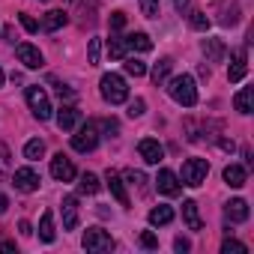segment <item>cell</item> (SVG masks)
<instances>
[{"instance_id":"obj_1","label":"cell","mask_w":254,"mask_h":254,"mask_svg":"<svg viewBox=\"0 0 254 254\" xmlns=\"http://www.w3.org/2000/svg\"><path fill=\"white\" fill-rule=\"evenodd\" d=\"M168 93L177 105L183 108H194L197 105V87H194V78L191 75H177L168 81Z\"/></svg>"},{"instance_id":"obj_2","label":"cell","mask_w":254,"mask_h":254,"mask_svg":"<svg viewBox=\"0 0 254 254\" xmlns=\"http://www.w3.org/2000/svg\"><path fill=\"white\" fill-rule=\"evenodd\" d=\"M99 90H102V99H105L108 105H123L126 99H129V87H126V78H123V75H117V72L102 75Z\"/></svg>"},{"instance_id":"obj_3","label":"cell","mask_w":254,"mask_h":254,"mask_svg":"<svg viewBox=\"0 0 254 254\" xmlns=\"http://www.w3.org/2000/svg\"><path fill=\"white\" fill-rule=\"evenodd\" d=\"M206 174H209V162L206 159H186L183 162V171H180V183L197 189V186H203Z\"/></svg>"},{"instance_id":"obj_4","label":"cell","mask_w":254,"mask_h":254,"mask_svg":"<svg viewBox=\"0 0 254 254\" xmlns=\"http://www.w3.org/2000/svg\"><path fill=\"white\" fill-rule=\"evenodd\" d=\"M24 99H27V105H30L36 120H51V99H48V93L42 87H27Z\"/></svg>"},{"instance_id":"obj_5","label":"cell","mask_w":254,"mask_h":254,"mask_svg":"<svg viewBox=\"0 0 254 254\" xmlns=\"http://www.w3.org/2000/svg\"><path fill=\"white\" fill-rule=\"evenodd\" d=\"M96 144H99V129H96V123H84L81 129L72 135V147H75L78 153H93Z\"/></svg>"},{"instance_id":"obj_6","label":"cell","mask_w":254,"mask_h":254,"mask_svg":"<svg viewBox=\"0 0 254 254\" xmlns=\"http://www.w3.org/2000/svg\"><path fill=\"white\" fill-rule=\"evenodd\" d=\"M84 248L93 251V254H105V251L114 248V239H111V233H105L102 227H90V230L84 233Z\"/></svg>"},{"instance_id":"obj_7","label":"cell","mask_w":254,"mask_h":254,"mask_svg":"<svg viewBox=\"0 0 254 254\" xmlns=\"http://www.w3.org/2000/svg\"><path fill=\"white\" fill-rule=\"evenodd\" d=\"M51 177H54L57 183H72V180L78 177V171H75V165H72L69 156L57 153V156L51 159Z\"/></svg>"},{"instance_id":"obj_8","label":"cell","mask_w":254,"mask_h":254,"mask_svg":"<svg viewBox=\"0 0 254 254\" xmlns=\"http://www.w3.org/2000/svg\"><path fill=\"white\" fill-rule=\"evenodd\" d=\"M12 186H15L18 191L30 194V191L39 189V174H36L33 168H18V171H12Z\"/></svg>"},{"instance_id":"obj_9","label":"cell","mask_w":254,"mask_h":254,"mask_svg":"<svg viewBox=\"0 0 254 254\" xmlns=\"http://www.w3.org/2000/svg\"><path fill=\"white\" fill-rule=\"evenodd\" d=\"M156 189H159L162 194H168V197H177V194H180V189H183V183H180V177H177L174 171L162 168V171H159V177H156Z\"/></svg>"},{"instance_id":"obj_10","label":"cell","mask_w":254,"mask_h":254,"mask_svg":"<svg viewBox=\"0 0 254 254\" xmlns=\"http://www.w3.org/2000/svg\"><path fill=\"white\" fill-rule=\"evenodd\" d=\"M15 54H18V60L27 66V69H42V51L36 48V45H30V42H21L18 48H15Z\"/></svg>"},{"instance_id":"obj_11","label":"cell","mask_w":254,"mask_h":254,"mask_svg":"<svg viewBox=\"0 0 254 254\" xmlns=\"http://www.w3.org/2000/svg\"><path fill=\"white\" fill-rule=\"evenodd\" d=\"M245 72H248V54H245V48H236V51L230 54L227 78H230V81H242V78H245Z\"/></svg>"},{"instance_id":"obj_12","label":"cell","mask_w":254,"mask_h":254,"mask_svg":"<svg viewBox=\"0 0 254 254\" xmlns=\"http://www.w3.org/2000/svg\"><path fill=\"white\" fill-rule=\"evenodd\" d=\"M138 153H141V159H144L147 165H159V162L165 159L162 144H159V141H153V138H144V141L138 144Z\"/></svg>"},{"instance_id":"obj_13","label":"cell","mask_w":254,"mask_h":254,"mask_svg":"<svg viewBox=\"0 0 254 254\" xmlns=\"http://www.w3.org/2000/svg\"><path fill=\"white\" fill-rule=\"evenodd\" d=\"M78 123H81V111H78L75 105H63V108L57 111V126H60L63 132H72Z\"/></svg>"},{"instance_id":"obj_14","label":"cell","mask_w":254,"mask_h":254,"mask_svg":"<svg viewBox=\"0 0 254 254\" xmlns=\"http://www.w3.org/2000/svg\"><path fill=\"white\" fill-rule=\"evenodd\" d=\"M224 215H227V221H248V200H242V197H233L227 206H224Z\"/></svg>"},{"instance_id":"obj_15","label":"cell","mask_w":254,"mask_h":254,"mask_svg":"<svg viewBox=\"0 0 254 254\" xmlns=\"http://www.w3.org/2000/svg\"><path fill=\"white\" fill-rule=\"evenodd\" d=\"M63 227L66 230H75L78 227V197L75 194L63 197Z\"/></svg>"},{"instance_id":"obj_16","label":"cell","mask_w":254,"mask_h":254,"mask_svg":"<svg viewBox=\"0 0 254 254\" xmlns=\"http://www.w3.org/2000/svg\"><path fill=\"white\" fill-rule=\"evenodd\" d=\"M224 183H227L230 189H242V186L248 183V171H245L242 165H227V168H224Z\"/></svg>"},{"instance_id":"obj_17","label":"cell","mask_w":254,"mask_h":254,"mask_svg":"<svg viewBox=\"0 0 254 254\" xmlns=\"http://www.w3.org/2000/svg\"><path fill=\"white\" fill-rule=\"evenodd\" d=\"M105 183H108V189H111V194L117 197V203H120V206H129V194H126V186H123V180H120L114 171H108Z\"/></svg>"},{"instance_id":"obj_18","label":"cell","mask_w":254,"mask_h":254,"mask_svg":"<svg viewBox=\"0 0 254 254\" xmlns=\"http://www.w3.org/2000/svg\"><path fill=\"white\" fill-rule=\"evenodd\" d=\"M66 21H69V15H66L63 9H51V12H45V18H42V27H45L48 33H54V30H60Z\"/></svg>"},{"instance_id":"obj_19","label":"cell","mask_w":254,"mask_h":254,"mask_svg":"<svg viewBox=\"0 0 254 254\" xmlns=\"http://www.w3.org/2000/svg\"><path fill=\"white\" fill-rule=\"evenodd\" d=\"M183 218H186L189 230H200V227H203V221H200V212H197V203H194V200H186V203H183Z\"/></svg>"},{"instance_id":"obj_20","label":"cell","mask_w":254,"mask_h":254,"mask_svg":"<svg viewBox=\"0 0 254 254\" xmlns=\"http://www.w3.org/2000/svg\"><path fill=\"white\" fill-rule=\"evenodd\" d=\"M54 236H57V230H54V212L48 209V212H42V218H39V239H42V242H54Z\"/></svg>"},{"instance_id":"obj_21","label":"cell","mask_w":254,"mask_h":254,"mask_svg":"<svg viewBox=\"0 0 254 254\" xmlns=\"http://www.w3.org/2000/svg\"><path fill=\"white\" fill-rule=\"evenodd\" d=\"M203 54H206L209 63H221V60H224V45H221V39H203Z\"/></svg>"},{"instance_id":"obj_22","label":"cell","mask_w":254,"mask_h":254,"mask_svg":"<svg viewBox=\"0 0 254 254\" xmlns=\"http://www.w3.org/2000/svg\"><path fill=\"white\" fill-rule=\"evenodd\" d=\"M171 69H174V60H171V57H162V60L153 66V84H156V87H162V84L168 81Z\"/></svg>"},{"instance_id":"obj_23","label":"cell","mask_w":254,"mask_h":254,"mask_svg":"<svg viewBox=\"0 0 254 254\" xmlns=\"http://www.w3.org/2000/svg\"><path fill=\"white\" fill-rule=\"evenodd\" d=\"M251 99H254V87H242V90L236 93V99H233L236 111H239V114H251Z\"/></svg>"},{"instance_id":"obj_24","label":"cell","mask_w":254,"mask_h":254,"mask_svg":"<svg viewBox=\"0 0 254 254\" xmlns=\"http://www.w3.org/2000/svg\"><path fill=\"white\" fill-rule=\"evenodd\" d=\"M174 221V209L171 206H153L150 209V224L162 227V224H171Z\"/></svg>"},{"instance_id":"obj_25","label":"cell","mask_w":254,"mask_h":254,"mask_svg":"<svg viewBox=\"0 0 254 254\" xmlns=\"http://www.w3.org/2000/svg\"><path fill=\"white\" fill-rule=\"evenodd\" d=\"M42 156H45V141L33 138V141H27V144H24V159H30V162H39Z\"/></svg>"},{"instance_id":"obj_26","label":"cell","mask_w":254,"mask_h":254,"mask_svg":"<svg viewBox=\"0 0 254 254\" xmlns=\"http://www.w3.org/2000/svg\"><path fill=\"white\" fill-rule=\"evenodd\" d=\"M126 45L135 48V51H150L153 48V39L147 33H132V36H126Z\"/></svg>"},{"instance_id":"obj_27","label":"cell","mask_w":254,"mask_h":254,"mask_svg":"<svg viewBox=\"0 0 254 254\" xmlns=\"http://www.w3.org/2000/svg\"><path fill=\"white\" fill-rule=\"evenodd\" d=\"M99 60H102V39H90V45H87V63L90 66H99Z\"/></svg>"},{"instance_id":"obj_28","label":"cell","mask_w":254,"mask_h":254,"mask_svg":"<svg viewBox=\"0 0 254 254\" xmlns=\"http://www.w3.org/2000/svg\"><path fill=\"white\" fill-rule=\"evenodd\" d=\"M78 186H81V191H84V194H96V191L102 189V183H99V177H96V174H84Z\"/></svg>"},{"instance_id":"obj_29","label":"cell","mask_w":254,"mask_h":254,"mask_svg":"<svg viewBox=\"0 0 254 254\" xmlns=\"http://www.w3.org/2000/svg\"><path fill=\"white\" fill-rule=\"evenodd\" d=\"M126 51H129L126 39H111V42H108V54H111L114 60H126Z\"/></svg>"},{"instance_id":"obj_30","label":"cell","mask_w":254,"mask_h":254,"mask_svg":"<svg viewBox=\"0 0 254 254\" xmlns=\"http://www.w3.org/2000/svg\"><path fill=\"white\" fill-rule=\"evenodd\" d=\"M96 6H99L96 0H81V12H84L81 21H84V24H93V21H96Z\"/></svg>"},{"instance_id":"obj_31","label":"cell","mask_w":254,"mask_h":254,"mask_svg":"<svg viewBox=\"0 0 254 254\" xmlns=\"http://www.w3.org/2000/svg\"><path fill=\"white\" fill-rule=\"evenodd\" d=\"M126 72H129L132 78H141V75H147V66H144L141 60H135V57H129V60H126Z\"/></svg>"},{"instance_id":"obj_32","label":"cell","mask_w":254,"mask_h":254,"mask_svg":"<svg viewBox=\"0 0 254 254\" xmlns=\"http://www.w3.org/2000/svg\"><path fill=\"white\" fill-rule=\"evenodd\" d=\"M221 251H224V254H245L248 245H242V242H236V239H224V242H221Z\"/></svg>"},{"instance_id":"obj_33","label":"cell","mask_w":254,"mask_h":254,"mask_svg":"<svg viewBox=\"0 0 254 254\" xmlns=\"http://www.w3.org/2000/svg\"><path fill=\"white\" fill-rule=\"evenodd\" d=\"M141 12L147 18H159V0H141Z\"/></svg>"},{"instance_id":"obj_34","label":"cell","mask_w":254,"mask_h":254,"mask_svg":"<svg viewBox=\"0 0 254 254\" xmlns=\"http://www.w3.org/2000/svg\"><path fill=\"white\" fill-rule=\"evenodd\" d=\"M191 27H194V30H209L206 12H191Z\"/></svg>"},{"instance_id":"obj_35","label":"cell","mask_w":254,"mask_h":254,"mask_svg":"<svg viewBox=\"0 0 254 254\" xmlns=\"http://www.w3.org/2000/svg\"><path fill=\"white\" fill-rule=\"evenodd\" d=\"M3 174H9V147L0 144V177Z\"/></svg>"},{"instance_id":"obj_36","label":"cell","mask_w":254,"mask_h":254,"mask_svg":"<svg viewBox=\"0 0 254 254\" xmlns=\"http://www.w3.org/2000/svg\"><path fill=\"white\" fill-rule=\"evenodd\" d=\"M126 27V12H111V30H123Z\"/></svg>"},{"instance_id":"obj_37","label":"cell","mask_w":254,"mask_h":254,"mask_svg":"<svg viewBox=\"0 0 254 254\" xmlns=\"http://www.w3.org/2000/svg\"><path fill=\"white\" fill-rule=\"evenodd\" d=\"M18 18H21V27H24L27 33H36V30H39V24H36V18H30V15H24V12H21Z\"/></svg>"},{"instance_id":"obj_38","label":"cell","mask_w":254,"mask_h":254,"mask_svg":"<svg viewBox=\"0 0 254 254\" xmlns=\"http://www.w3.org/2000/svg\"><path fill=\"white\" fill-rule=\"evenodd\" d=\"M126 180H129L132 186H144V183H147V177H144L141 171H126Z\"/></svg>"},{"instance_id":"obj_39","label":"cell","mask_w":254,"mask_h":254,"mask_svg":"<svg viewBox=\"0 0 254 254\" xmlns=\"http://www.w3.org/2000/svg\"><path fill=\"white\" fill-rule=\"evenodd\" d=\"M144 99H135V102H129V117H141L144 114Z\"/></svg>"},{"instance_id":"obj_40","label":"cell","mask_w":254,"mask_h":254,"mask_svg":"<svg viewBox=\"0 0 254 254\" xmlns=\"http://www.w3.org/2000/svg\"><path fill=\"white\" fill-rule=\"evenodd\" d=\"M141 245H144V248H159L156 233H150V230H147V233H141Z\"/></svg>"},{"instance_id":"obj_41","label":"cell","mask_w":254,"mask_h":254,"mask_svg":"<svg viewBox=\"0 0 254 254\" xmlns=\"http://www.w3.org/2000/svg\"><path fill=\"white\" fill-rule=\"evenodd\" d=\"M189 3H191V0H174V9H177V12L183 15V12L189 9Z\"/></svg>"},{"instance_id":"obj_42","label":"cell","mask_w":254,"mask_h":254,"mask_svg":"<svg viewBox=\"0 0 254 254\" xmlns=\"http://www.w3.org/2000/svg\"><path fill=\"white\" fill-rule=\"evenodd\" d=\"M174 248H177V251H189L191 245H189V239H183V236H180V239L174 242Z\"/></svg>"},{"instance_id":"obj_43","label":"cell","mask_w":254,"mask_h":254,"mask_svg":"<svg viewBox=\"0 0 254 254\" xmlns=\"http://www.w3.org/2000/svg\"><path fill=\"white\" fill-rule=\"evenodd\" d=\"M18 230H21L24 236H30V233H33V227H30V221H18Z\"/></svg>"},{"instance_id":"obj_44","label":"cell","mask_w":254,"mask_h":254,"mask_svg":"<svg viewBox=\"0 0 254 254\" xmlns=\"http://www.w3.org/2000/svg\"><path fill=\"white\" fill-rule=\"evenodd\" d=\"M57 93H60V99H75V93L66 90V87H57Z\"/></svg>"},{"instance_id":"obj_45","label":"cell","mask_w":254,"mask_h":254,"mask_svg":"<svg viewBox=\"0 0 254 254\" xmlns=\"http://www.w3.org/2000/svg\"><path fill=\"white\" fill-rule=\"evenodd\" d=\"M0 251H15V242H9V239H3V242H0Z\"/></svg>"},{"instance_id":"obj_46","label":"cell","mask_w":254,"mask_h":254,"mask_svg":"<svg viewBox=\"0 0 254 254\" xmlns=\"http://www.w3.org/2000/svg\"><path fill=\"white\" fill-rule=\"evenodd\" d=\"M6 206H9V200H6V194H3V191H0V212H3Z\"/></svg>"},{"instance_id":"obj_47","label":"cell","mask_w":254,"mask_h":254,"mask_svg":"<svg viewBox=\"0 0 254 254\" xmlns=\"http://www.w3.org/2000/svg\"><path fill=\"white\" fill-rule=\"evenodd\" d=\"M0 84H3V69H0Z\"/></svg>"},{"instance_id":"obj_48","label":"cell","mask_w":254,"mask_h":254,"mask_svg":"<svg viewBox=\"0 0 254 254\" xmlns=\"http://www.w3.org/2000/svg\"><path fill=\"white\" fill-rule=\"evenodd\" d=\"M42 3H48V0H42Z\"/></svg>"}]
</instances>
